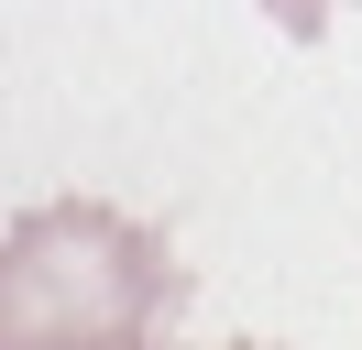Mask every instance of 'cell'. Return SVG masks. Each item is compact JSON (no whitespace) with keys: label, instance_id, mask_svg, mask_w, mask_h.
Masks as SVG:
<instances>
[{"label":"cell","instance_id":"cell-1","mask_svg":"<svg viewBox=\"0 0 362 350\" xmlns=\"http://www.w3.org/2000/svg\"><path fill=\"white\" fill-rule=\"evenodd\" d=\"M187 262L110 197H45L0 230V350H154Z\"/></svg>","mask_w":362,"mask_h":350},{"label":"cell","instance_id":"cell-2","mask_svg":"<svg viewBox=\"0 0 362 350\" xmlns=\"http://www.w3.org/2000/svg\"><path fill=\"white\" fill-rule=\"evenodd\" d=\"M264 11H274V33L318 44V33H329V11H351V0H264Z\"/></svg>","mask_w":362,"mask_h":350},{"label":"cell","instance_id":"cell-3","mask_svg":"<svg viewBox=\"0 0 362 350\" xmlns=\"http://www.w3.org/2000/svg\"><path fill=\"white\" fill-rule=\"evenodd\" d=\"M230 350H264V339H230Z\"/></svg>","mask_w":362,"mask_h":350}]
</instances>
